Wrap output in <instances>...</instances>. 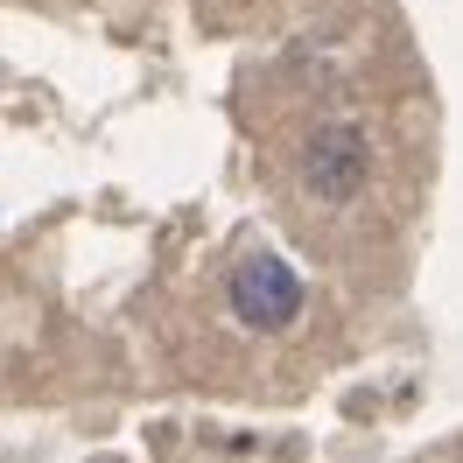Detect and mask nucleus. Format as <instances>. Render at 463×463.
<instances>
[{"instance_id":"obj_1","label":"nucleus","mask_w":463,"mask_h":463,"mask_svg":"<svg viewBox=\"0 0 463 463\" xmlns=\"http://www.w3.org/2000/svg\"><path fill=\"white\" fill-rule=\"evenodd\" d=\"M302 274H295L281 253H253V260H239V274H232V317L246 323V330H260V337H274V330H288L295 317H302Z\"/></svg>"},{"instance_id":"obj_2","label":"nucleus","mask_w":463,"mask_h":463,"mask_svg":"<svg viewBox=\"0 0 463 463\" xmlns=\"http://www.w3.org/2000/svg\"><path fill=\"white\" fill-rule=\"evenodd\" d=\"M365 175H373V141H365V127L330 119V127L309 134V147H302V183H309V197L351 203L365 190Z\"/></svg>"}]
</instances>
